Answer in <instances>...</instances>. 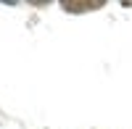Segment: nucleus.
<instances>
[]
</instances>
